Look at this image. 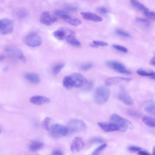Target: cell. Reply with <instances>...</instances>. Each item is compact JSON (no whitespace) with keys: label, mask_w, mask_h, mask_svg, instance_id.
<instances>
[{"label":"cell","mask_w":155,"mask_h":155,"mask_svg":"<svg viewBox=\"0 0 155 155\" xmlns=\"http://www.w3.org/2000/svg\"><path fill=\"white\" fill-rule=\"evenodd\" d=\"M65 9L67 10L72 11H75L78 10L77 7L75 6L72 5H66L65 6Z\"/></svg>","instance_id":"b9f144b4"},{"label":"cell","mask_w":155,"mask_h":155,"mask_svg":"<svg viewBox=\"0 0 155 155\" xmlns=\"http://www.w3.org/2000/svg\"><path fill=\"white\" fill-rule=\"evenodd\" d=\"M71 30L65 27L59 28L53 33L55 37L59 40H63L66 38L69 35L75 34Z\"/></svg>","instance_id":"ba28073f"},{"label":"cell","mask_w":155,"mask_h":155,"mask_svg":"<svg viewBox=\"0 0 155 155\" xmlns=\"http://www.w3.org/2000/svg\"><path fill=\"white\" fill-rule=\"evenodd\" d=\"M92 63H90L82 65L80 67L81 69L83 71H87L91 69L93 67Z\"/></svg>","instance_id":"d590c367"},{"label":"cell","mask_w":155,"mask_h":155,"mask_svg":"<svg viewBox=\"0 0 155 155\" xmlns=\"http://www.w3.org/2000/svg\"><path fill=\"white\" fill-rule=\"evenodd\" d=\"M99 126L106 132H111L119 131L118 127L112 122H99Z\"/></svg>","instance_id":"2e32d148"},{"label":"cell","mask_w":155,"mask_h":155,"mask_svg":"<svg viewBox=\"0 0 155 155\" xmlns=\"http://www.w3.org/2000/svg\"><path fill=\"white\" fill-rule=\"evenodd\" d=\"M1 133V130H0V133Z\"/></svg>","instance_id":"f907efd6"},{"label":"cell","mask_w":155,"mask_h":155,"mask_svg":"<svg viewBox=\"0 0 155 155\" xmlns=\"http://www.w3.org/2000/svg\"><path fill=\"white\" fill-rule=\"evenodd\" d=\"M112 46L115 49L121 52L126 53L128 52V50L126 48L122 46L114 44Z\"/></svg>","instance_id":"836d02e7"},{"label":"cell","mask_w":155,"mask_h":155,"mask_svg":"<svg viewBox=\"0 0 155 155\" xmlns=\"http://www.w3.org/2000/svg\"><path fill=\"white\" fill-rule=\"evenodd\" d=\"M29 15L28 12L24 9H21L18 11L16 15L20 19H24L27 17Z\"/></svg>","instance_id":"83f0119b"},{"label":"cell","mask_w":155,"mask_h":155,"mask_svg":"<svg viewBox=\"0 0 155 155\" xmlns=\"http://www.w3.org/2000/svg\"><path fill=\"white\" fill-rule=\"evenodd\" d=\"M26 79L29 82L34 84H38L41 81L39 76L36 73H28L25 75Z\"/></svg>","instance_id":"d6986e66"},{"label":"cell","mask_w":155,"mask_h":155,"mask_svg":"<svg viewBox=\"0 0 155 155\" xmlns=\"http://www.w3.org/2000/svg\"><path fill=\"white\" fill-rule=\"evenodd\" d=\"M107 145L103 144L98 147L92 152L91 155H99L100 152H102L106 147Z\"/></svg>","instance_id":"f546056e"},{"label":"cell","mask_w":155,"mask_h":155,"mask_svg":"<svg viewBox=\"0 0 155 155\" xmlns=\"http://www.w3.org/2000/svg\"><path fill=\"white\" fill-rule=\"evenodd\" d=\"M6 51L12 56L17 58L24 63L27 62L26 58L21 50L19 49L9 47Z\"/></svg>","instance_id":"4fadbf2b"},{"label":"cell","mask_w":155,"mask_h":155,"mask_svg":"<svg viewBox=\"0 0 155 155\" xmlns=\"http://www.w3.org/2000/svg\"><path fill=\"white\" fill-rule=\"evenodd\" d=\"M144 110L148 114L155 116V105L154 103L151 102L146 104L144 107Z\"/></svg>","instance_id":"cb8c5ba5"},{"label":"cell","mask_w":155,"mask_h":155,"mask_svg":"<svg viewBox=\"0 0 155 155\" xmlns=\"http://www.w3.org/2000/svg\"><path fill=\"white\" fill-rule=\"evenodd\" d=\"M138 154L139 155H151L146 152L141 150L139 152Z\"/></svg>","instance_id":"f6af8a7d"},{"label":"cell","mask_w":155,"mask_h":155,"mask_svg":"<svg viewBox=\"0 0 155 155\" xmlns=\"http://www.w3.org/2000/svg\"><path fill=\"white\" fill-rule=\"evenodd\" d=\"M142 121L147 126L151 128L155 127V119L148 116H145L142 118Z\"/></svg>","instance_id":"484cf974"},{"label":"cell","mask_w":155,"mask_h":155,"mask_svg":"<svg viewBox=\"0 0 155 155\" xmlns=\"http://www.w3.org/2000/svg\"><path fill=\"white\" fill-rule=\"evenodd\" d=\"M70 75L75 88H80L85 85L87 81L86 78L80 73H74Z\"/></svg>","instance_id":"30bf717a"},{"label":"cell","mask_w":155,"mask_h":155,"mask_svg":"<svg viewBox=\"0 0 155 155\" xmlns=\"http://www.w3.org/2000/svg\"><path fill=\"white\" fill-rule=\"evenodd\" d=\"M132 79L127 78L120 77H114L110 78L105 82V84L107 86L115 85L122 82H129Z\"/></svg>","instance_id":"9a60e30c"},{"label":"cell","mask_w":155,"mask_h":155,"mask_svg":"<svg viewBox=\"0 0 155 155\" xmlns=\"http://www.w3.org/2000/svg\"><path fill=\"white\" fill-rule=\"evenodd\" d=\"M68 13V12L65 10H58L54 12V14L56 16L61 17L63 15Z\"/></svg>","instance_id":"8d00e7d4"},{"label":"cell","mask_w":155,"mask_h":155,"mask_svg":"<svg viewBox=\"0 0 155 155\" xmlns=\"http://www.w3.org/2000/svg\"><path fill=\"white\" fill-rule=\"evenodd\" d=\"M152 155H155V147H154L153 149Z\"/></svg>","instance_id":"c3c4849f"},{"label":"cell","mask_w":155,"mask_h":155,"mask_svg":"<svg viewBox=\"0 0 155 155\" xmlns=\"http://www.w3.org/2000/svg\"><path fill=\"white\" fill-rule=\"evenodd\" d=\"M51 120V118L46 117L45 118L43 122V126L44 128L47 131L50 130V124Z\"/></svg>","instance_id":"4dcf8cb0"},{"label":"cell","mask_w":155,"mask_h":155,"mask_svg":"<svg viewBox=\"0 0 155 155\" xmlns=\"http://www.w3.org/2000/svg\"><path fill=\"white\" fill-rule=\"evenodd\" d=\"M7 68H4V69H3L4 71H7Z\"/></svg>","instance_id":"681fc988"},{"label":"cell","mask_w":155,"mask_h":155,"mask_svg":"<svg viewBox=\"0 0 155 155\" xmlns=\"http://www.w3.org/2000/svg\"><path fill=\"white\" fill-rule=\"evenodd\" d=\"M85 85L84 90L86 92L90 91L92 90L93 87L94 83L92 80H87Z\"/></svg>","instance_id":"1f68e13d"},{"label":"cell","mask_w":155,"mask_h":155,"mask_svg":"<svg viewBox=\"0 0 155 155\" xmlns=\"http://www.w3.org/2000/svg\"><path fill=\"white\" fill-rule=\"evenodd\" d=\"M144 13L145 16L149 19L153 21L155 20V14L154 12L148 11Z\"/></svg>","instance_id":"e575fe53"},{"label":"cell","mask_w":155,"mask_h":155,"mask_svg":"<svg viewBox=\"0 0 155 155\" xmlns=\"http://www.w3.org/2000/svg\"><path fill=\"white\" fill-rule=\"evenodd\" d=\"M4 56L2 55H0V61H2L4 59Z\"/></svg>","instance_id":"7dc6e473"},{"label":"cell","mask_w":155,"mask_h":155,"mask_svg":"<svg viewBox=\"0 0 155 155\" xmlns=\"http://www.w3.org/2000/svg\"><path fill=\"white\" fill-rule=\"evenodd\" d=\"M69 132L74 133L85 130L87 126L85 122L80 119L74 118L70 120L68 123Z\"/></svg>","instance_id":"5b68a950"},{"label":"cell","mask_w":155,"mask_h":155,"mask_svg":"<svg viewBox=\"0 0 155 155\" xmlns=\"http://www.w3.org/2000/svg\"><path fill=\"white\" fill-rule=\"evenodd\" d=\"M40 22L45 25L50 26L57 22V18L51 15L49 12L45 11L41 14L40 18Z\"/></svg>","instance_id":"9c48e42d"},{"label":"cell","mask_w":155,"mask_h":155,"mask_svg":"<svg viewBox=\"0 0 155 155\" xmlns=\"http://www.w3.org/2000/svg\"><path fill=\"white\" fill-rule=\"evenodd\" d=\"M14 24L11 19L5 18L0 20V33L3 35L11 33L14 31Z\"/></svg>","instance_id":"8992f818"},{"label":"cell","mask_w":155,"mask_h":155,"mask_svg":"<svg viewBox=\"0 0 155 155\" xmlns=\"http://www.w3.org/2000/svg\"><path fill=\"white\" fill-rule=\"evenodd\" d=\"M92 44L97 46H106L108 45V44L104 41L98 40H94L93 41Z\"/></svg>","instance_id":"f35d334b"},{"label":"cell","mask_w":155,"mask_h":155,"mask_svg":"<svg viewBox=\"0 0 155 155\" xmlns=\"http://www.w3.org/2000/svg\"><path fill=\"white\" fill-rule=\"evenodd\" d=\"M98 11L100 13L103 14H106L109 13L108 9L103 7H100L98 8Z\"/></svg>","instance_id":"7bdbcfd3"},{"label":"cell","mask_w":155,"mask_h":155,"mask_svg":"<svg viewBox=\"0 0 155 155\" xmlns=\"http://www.w3.org/2000/svg\"><path fill=\"white\" fill-rule=\"evenodd\" d=\"M65 40L68 44L73 46L79 47L81 45L80 41L76 38L75 34L69 36Z\"/></svg>","instance_id":"7402d4cb"},{"label":"cell","mask_w":155,"mask_h":155,"mask_svg":"<svg viewBox=\"0 0 155 155\" xmlns=\"http://www.w3.org/2000/svg\"><path fill=\"white\" fill-rule=\"evenodd\" d=\"M118 97L119 100L125 105H131L133 104L132 98L123 87L121 88Z\"/></svg>","instance_id":"7c38bea8"},{"label":"cell","mask_w":155,"mask_h":155,"mask_svg":"<svg viewBox=\"0 0 155 155\" xmlns=\"http://www.w3.org/2000/svg\"><path fill=\"white\" fill-rule=\"evenodd\" d=\"M106 65L117 72L123 74L130 75L132 72L125 67L122 63L114 61H108L106 62Z\"/></svg>","instance_id":"52a82bcc"},{"label":"cell","mask_w":155,"mask_h":155,"mask_svg":"<svg viewBox=\"0 0 155 155\" xmlns=\"http://www.w3.org/2000/svg\"><path fill=\"white\" fill-rule=\"evenodd\" d=\"M61 18L65 22L74 26H79L82 24V21L80 19L71 15L68 13L63 15Z\"/></svg>","instance_id":"5bb4252c"},{"label":"cell","mask_w":155,"mask_h":155,"mask_svg":"<svg viewBox=\"0 0 155 155\" xmlns=\"http://www.w3.org/2000/svg\"><path fill=\"white\" fill-rule=\"evenodd\" d=\"M115 33L117 34L125 37H130V34L128 32L123 31L122 30L118 29L115 30Z\"/></svg>","instance_id":"d6a6232c"},{"label":"cell","mask_w":155,"mask_h":155,"mask_svg":"<svg viewBox=\"0 0 155 155\" xmlns=\"http://www.w3.org/2000/svg\"><path fill=\"white\" fill-rule=\"evenodd\" d=\"M44 144L42 142L37 141H33L30 144L29 148L31 151L36 152L40 150L44 146Z\"/></svg>","instance_id":"44dd1931"},{"label":"cell","mask_w":155,"mask_h":155,"mask_svg":"<svg viewBox=\"0 0 155 155\" xmlns=\"http://www.w3.org/2000/svg\"><path fill=\"white\" fill-rule=\"evenodd\" d=\"M104 142V140L103 139L99 137L93 138L91 141V143L92 144H102Z\"/></svg>","instance_id":"74e56055"},{"label":"cell","mask_w":155,"mask_h":155,"mask_svg":"<svg viewBox=\"0 0 155 155\" xmlns=\"http://www.w3.org/2000/svg\"><path fill=\"white\" fill-rule=\"evenodd\" d=\"M128 149L130 151L132 152H139L141 150V148L135 146H130Z\"/></svg>","instance_id":"60d3db41"},{"label":"cell","mask_w":155,"mask_h":155,"mask_svg":"<svg viewBox=\"0 0 155 155\" xmlns=\"http://www.w3.org/2000/svg\"><path fill=\"white\" fill-rule=\"evenodd\" d=\"M128 114L130 116L135 117H139L140 115L139 113L136 111L132 110H129L128 111Z\"/></svg>","instance_id":"ab89813d"},{"label":"cell","mask_w":155,"mask_h":155,"mask_svg":"<svg viewBox=\"0 0 155 155\" xmlns=\"http://www.w3.org/2000/svg\"><path fill=\"white\" fill-rule=\"evenodd\" d=\"M50 134L54 137H62L67 135L69 133L68 127L59 124H53L50 128Z\"/></svg>","instance_id":"277c9868"},{"label":"cell","mask_w":155,"mask_h":155,"mask_svg":"<svg viewBox=\"0 0 155 155\" xmlns=\"http://www.w3.org/2000/svg\"><path fill=\"white\" fill-rule=\"evenodd\" d=\"M136 21L137 22L146 27H148L150 26V22L147 19L141 17L137 18L136 19Z\"/></svg>","instance_id":"f1b7e54d"},{"label":"cell","mask_w":155,"mask_h":155,"mask_svg":"<svg viewBox=\"0 0 155 155\" xmlns=\"http://www.w3.org/2000/svg\"><path fill=\"white\" fill-rule=\"evenodd\" d=\"M110 91L106 86H101L98 87L95 92L94 99L95 102L99 104L106 103L109 97Z\"/></svg>","instance_id":"7a4b0ae2"},{"label":"cell","mask_w":155,"mask_h":155,"mask_svg":"<svg viewBox=\"0 0 155 155\" xmlns=\"http://www.w3.org/2000/svg\"><path fill=\"white\" fill-rule=\"evenodd\" d=\"M137 73L141 76L149 77L152 79H155V73L152 70L140 69L137 71Z\"/></svg>","instance_id":"ffe728a7"},{"label":"cell","mask_w":155,"mask_h":155,"mask_svg":"<svg viewBox=\"0 0 155 155\" xmlns=\"http://www.w3.org/2000/svg\"><path fill=\"white\" fill-rule=\"evenodd\" d=\"M130 3L134 8L139 11L143 12L144 13L148 11V9L144 5L138 1L132 0L130 1Z\"/></svg>","instance_id":"603a6c76"},{"label":"cell","mask_w":155,"mask_h":155,"mask_svg":"<svg viewBox=\"0 0 155 155\" xmlns=\"http://www.w3.org/2000/svg\"><path fill=\"white\" fill-rule=\"evenodd\" d=\"M64 67L65 65L63 63H58L55 65L52 69L53 74L55 75L58 74L60 73Z\"/></svg>","instance_id":"4316f807"},{"label":"cell","mask_w":155,"mask_h":155,"mask_svg":"<svg viewBox=\"0 0 155 155\" xmlns=\"http://www.w3.org/2000/svg\"><path fill=\"white\" fill-rule=\"evenodd\" d=\"M51 155H63V154L61 151L57 150L54 151Z\"/></svg>","instance_id":"ee69618b"},{"label":"cell","mask_w":155,"mask_h":155,"mask_svg":"<svg viewBox=\"0 0 155 155\" xmlns=\"http://www.w3.org/2000/svg\"><path fill=\"white\" fill-rule=\"evenodd\" d=\"M150 64L152 65V66H155V57L154 56L153 58L151 59L150 63Z\"/></svg>","instance_id":"bcb514c9"},{"label":"cell","mask_w":155,"mask_h":155,"mask_svg":"<svg viewBox=\"0 0 155 155\" xmlns=\"http://www.w3.org/2000/svg\"><path fill=\"white\" fill-rule=\"evenodd\" d=\"M111 122L115 124L118 127L119 131L124 132L128 129H132L133 126L132 123L128 120L119 115L114 114L110 117Z\"/></svg>","instance_id":"6da1fadb"},{"label":"cell","mask_w":155,"mask_h":155,"mask_svg":"<svg viewBox=\"0 0 155 155\" xmlns=\"http://www.w3.org/2000/svg\"><path fill=\"white\" fill-rule=\"evenodd\" d=\"M30 101L33 104L41 105L49 103H50V100L48 98L44 96L35 95L30 99Z\"/></svg>","instance_id":"ac0fdd59"},{"label":"cell","mask_w":155,"mask_h":155,"mask_svg":"<svg viewBox=\"0 0 155 155\" xmlns=\"http://www.w3.org/2000/svg\"><path fill=\"white\" fill-rule=\"evenodd\" d=\"M80 14L83 18L88 20L99 22L103 20L102 17L90 12H82Z\"/></svg>","instance_id":"e0dca14e"},{"label":"cell","mask_w":155,"mask_h":155,"mask_svg":"<svg viewBox=\"0 0 155 155\" xmlns=\"http://www.w3.org/2000/svg\"><path fill=\"white\" fill-rule=\"evenodd\" d=\"M24 41L27 46L31 47L39 46L43 43L40 36L35 32H31L27 35L24 38Z\"/></svg>","instance_id":"3957f363"},{"label":"cell","mask_w":155,"mask_h":155,"mask_svg":"<svg viewBox=\"0 0 155 155\" xmlns=\"http://www.w3.org/2000/svg\"><path fill=\"white\" fill-rule=\"evenodd\" d=\"M85 143L82 139L76 137L73 139L70 146V150L73 153L78 152L84 148Z\"/></svg>","instance_id":"8fae6325"},{"label":"cell","mask_w":155,"mask_h":155,"mask_svg":"<svg viewBox=\"0 0 155 155\" xmlns=\"http://www.w3.org/2000/svg\"><path fill=\"white\" fill-rule=\"evenodd\" d=\"M63 84L64 87L67 89H69L74 87L73 82L70 75H67L64 77Z\"/></svg>","instance_id":"d4e9b609"}]
</instances>
